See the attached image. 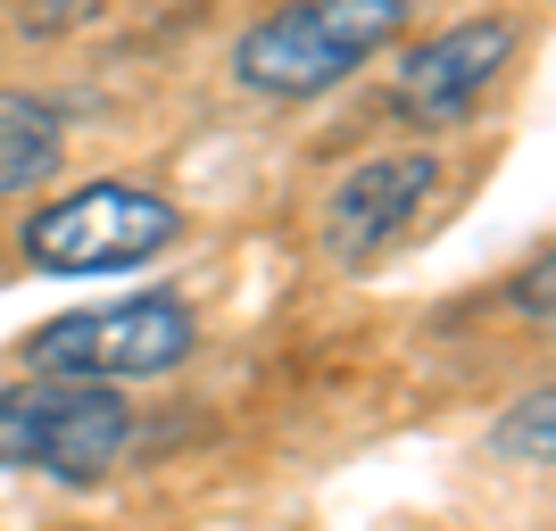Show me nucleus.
<instances>
[{
    "instance_id": "1",
    "label": "nucleus",
    "mask_w": 556,
    "mask_h": 531,
    "mask_svg": "<svg viewBox=\"0 0 556 531\" xmlns=\"http://www.w3.org/2000/svg\"><path fill=\"white\" fill-rule=\"evenodd\" d=\"M416 0H282L232 42V84L257 100H325L357 67L407 42Z\"/></svg>"
},
{
    "instance_id": "2",
    "label": "nucleus",
    "mask_w": 556,
    "mask_h": 531,
    "mask_svg": "<svg viewBox=\"0 0 556 531\" xmlns=\"http://www.w3.org/2000/svg\"><path fill=\"white\" fill-rule=\"evenodd\" d=\"M200 349V316H191L184 291H125L109 307H75V316H50L17 341L25 374H59V382H159V374L191 366Z\"/></svg>"
},
{
    "instance_id": "3",
    "label": "nucleus",
    "mask_w": 556,
    "mask_h": 531,
    "mask_svg": "<svg viewBox=\"0 0 556 531\" xmlns=\"http://www.w3.org/2000/svg\"><path fill=\"white\" fill-rule=\"evenodd\" d=\"M125 448H134V399L109 382H59V374L0 382V473L92 490L125 465Z\"/></svg>"
},
{
    "instance_id": "4",
    "label": "nucleus",
    "mask_w": 556,
    "mask_h": 531,
    "mask_svg": "<svg viewBox=\"0 0 556 531\" xmlns=\"http://www.w3.org/2000/svg\"><path fill=\"white\" fill-rule=\"evenodd\" d=\"M184 241V208L150 184H125V175H100V184H75L59 200L17 225V257L34 275H125V266H150Z\"/></svg>"
},
{
    "instance_id": "5",
    "label": "nucleus",
    "mask_w": 556,
    "mask_h": 531,
    "mask_svg": "<svg viewBox=\"0 0 556 531\" xmlns=\"http://www.w3.org/2000/svg\"><path fill=\"white\" fill-rule=\"evenodd\" d=\"M515 50H523V25L482 9V17H457L441 34H424L391 59V116L399 125H416V134H448L465 116L490 100V84L515 67Z\"/></svg>"
},
{
    "instance_id": "6",
    "label": "nucleus",
    "mask_w": 556,
    "mask_h": 531,
    "mask_svg": "<svg viewBox=\"0 0 556 531\" xmlns=\"http://www.w3.org/2000/svg\"><path fill=\"white\" fill-rule=\"evenodd\" d=\"M441 200V159L432 150H374L325 191V257L366 275L374 257H391L416 216Z\"/></svg>"
},
{
    "instance_id": "7",
    "label": "nucleus",
    "mask_w": 556,
    "mask_h": 531,
    "mask_svg": "<svg viewBox=\"0 0 556 531\" xmlns=\"http://www.w3.org/2000/svg\"><path fill=\"white\" fill-rule=\"evenodd\" d=\"M67 159V116L34 92H0V200L42 191Z\"/></svg>"
},
{
    "instance_id": "8",
    "label": "nucleus",
    "mask_w": 556,
    "mask_h": 531,
    "mask_svg": "<svg viewBox=\"0 0 556 531\" xmlns=\"http://www.w3.org/2000/svg\"><path fill=\"white\" fill-rule=\"evenodd\" d=\"M490 457L498 465H548L556 457V391H523L507 416L490 423Z\"/></svg>"
},
{
    "instance_id": "9",
    "label": "nucleus",
    "mask_w": 556,
    "mask_h": 531,
    "mask_svg": "<svg viewBox=\"0 0 556 531\" xmlns=\"http://www.w3.org/2000/svg\"><path fill=\"white\" fill-rule=\"evenodd\" d=\"M515 307H523V316H532L540 332H548V316H556V257H548V250H540L532 266L515 275Z\"/></svg>"
}]
</instances>
